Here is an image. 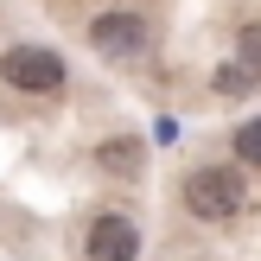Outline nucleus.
I'll use <instances>...</instances> for the list:
<instances>
[{"label":"nucleus","mask_w":261,"mask_h":261,"mask_svg":"<svg viewBox=\"0 0 261 261\" xmlns=\"http://www.w3.org/2000/svg\"><path fill=\"white\" fill-rule=\"evenodd\" d=\"M242 198H249V185H242L236 166H198V172L185 178V211L198 217V223H229V217L242 211Z\"/></svg>","instance_id":"obj_1"},{"label":"nucleus","mask_w":261,"mask_h":261,"mask_svg":"<svg viewBox=\"0 0 261 261\" xmlns=\"http://www.w3.org/2000/svg\"><path fill=\"white\" fill-rule=\"evenodd\" d=\"M89 261H134L140 255V229H134V217H121V211H102L96 223H89Z\"/></svg>","instance_id":"obj_4"},{"label":"nucleus","mask_w":261,"mask_h":261,"mask_svg":"<svg viewBox=\"0 0 261 261\" xmlns=\"http://www.w3.org/2000/svg\"><path fill=\"white\" fill-rule=\"evenodd\" d=\"M236 166H255V172H261V115L236 127Z\"/></svg>","instance_id":"obj_7"},{"label":"nucleus","mask_w":261,"mask_h":261,"mask_svg":"<svg viewBox=\"0 0 261 261\" xmlns=\"http://www.w3.org/2000/svg\"><path fill=\"white\" fill-rule=\"evenodd\" d=\"M236 58L261 76V19H242V25H236Z\"/></svg>","instance_id":"obj_6"},{"label":"nucleus","mask_w":261,"mask_h":261,"mask_svg":"<svg viewBox=\"0 0 261 261\" xmlns=\"http://www.w3.org/2000/svg\"><path fill=\"white\" fill-rule=\"evenodd\" d=\"M96 160H102V166H109V172H115V178H127V172H134V160H140V147H134V140H109V147H102V153H96Z\"/></svg>","instance_id":"obj_8"},{"label":"nucleus","mask_w":261,"mask_h":261,"mask_svg":"<svg viewBox=\"0 0 261 261\" xmlns=\"http://www.w3.org/2000/svg\"><path fill=\"white\" fill-rule=\"evenodd\" d=\"M255 83H261V76H255L249 64H242V58H229V64H217V76H211V89H217V96H249Z\"/></svg>","instance_id":"obj_5"},{"label":"nucleus","mask_w":261,"mask_h":261,"mask_svg":"<svg viewBox=\"0 0 261 261\" xmlns=\"http://www.w3.org/2000/svg\"><path fill=\"white\" fill-rule=\"evenodd\" d=\"M89 45H96L102 58L127 64V58H140V51H147V19H140V13H127V7H109V13H96V19H89Z\"/></svg>","instance_id":"obj_3"},{"label":"nucleus","mask_w":261,"mask_h":261,"mask_svg":"<svg viewBox=\"0 0 261 261\" xmlns=\"http://www.w3.org/2000/svg\"><path fill=\"white\" fill-rule=\"evenodd\" d=\"M0 76H7V89H19V96H58L64 76H70V64L51 45H7L0 51Z\"/></svg>","instance_id":"obj_2"}]
</instances>
